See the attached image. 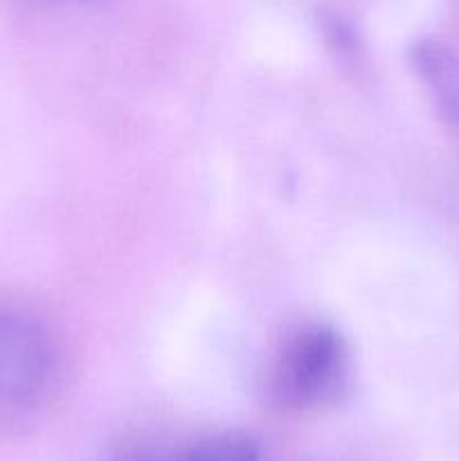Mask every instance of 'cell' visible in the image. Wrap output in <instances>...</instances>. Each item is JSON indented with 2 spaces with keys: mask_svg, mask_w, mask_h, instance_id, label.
Returning <instances> with one entry per match:
<instances>
[{
  "mask_svg": "<svg viewBox=\"0 0 459 461\" xmlns=\"http://www.w3.org/2000/svg\"><path fill=\"white\" fill-rule=\"evenodd\" d=\"M57 374V347L48 327L21 309H0V426L34 414Z\"/></svg>",
  "mask_w": 459,
  "mask_h": 461,
  "instance_id": "cell-1",
  "label": "cell"
},
{
  "mask_svg": "<svg viewBox=\"0 0 459 461\" xmlns=\"http://www.w3.org/2000/svg\"><path fill=\"white\" fill-rule=\"evenodd\" d=\"M345 374L340 336L324 324L300 329L279 354L273 394L284 408L309 410L333 396Z\"/></svg>",
  "mask_w": 459,
  "mask_h": 461,
  "instance_id": "cell-2",
  "label": "cell"
},
{
  "mask_svg": "<svg viewBox=\"0 0 459 461\" xmlns=\"http://www.w3.org/2000/svg\"><path fill=\"white\" fill-rule=\"evenodd\" d=\"M115 461H268L252 437L243 432H210L178 444L135 446Z\"/></svg>",
  "mask_w": 459,
  "mask_h": 461,
  "instance_id": "cell-3",
  "label": "cell"
},
{
  "mask_svg": "<svg viewBox=\"0 0 459 461\" xmlns=\"http://www.w3.org/2000/svg\"><path fill=\"white\" fill-rule=\"evenodd\" d=\"M412 66L430 93L435 108L448 124L459 126V57L436 41L412 48Z\"/></svg>",
  "mask_w": 459,
  "mask_h": 461,
  "instance_id": "cell-4",
  "label": "cell"
},
{
  "mask_svg": "<svg viewBox=\"0 0 459 461\" xmlns=\"http://www.w3.org/2000/svg\"><path fill=\"white\" fill-rule=\"evenodd\" d=\"M57 3H63V5H88V3H94V0H57Z\"/></svg>",
  "mask_w": 459,
  "mask_h": 461,
  "instance_id": "cell-5",
  "label": "cell"
}]
</instances>
